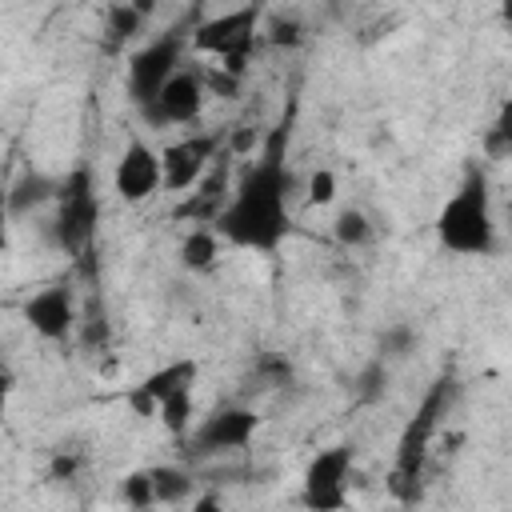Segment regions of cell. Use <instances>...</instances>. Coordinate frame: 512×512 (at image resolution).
Segmentation results:
<instances>
[{
	"mask_svg": "<svg viewBox=\"0 0 512 512\" xmlns=\"http://www.w3.org/2000/svg\"><path fill=\"white\" fill-rule=\"evenodd\" d=\"M12 244V208H8V188H0V256Z\"/></svg>",
	"mask_w": 512,
	"mask_h": 512,
	"instance_id": "cell-27",
	"label": "cell"
},
{
	"mask_svg": "<svg viewBox=\"0 0 512 512\" xmlns=\"http://www.w3.org/2000/svg\"><path fill=\"white\" fill-rule=\"evenodd\" d=\"M152 12V4H112L104 12V48L108 52H120L144 24V16Z\"/></svg>",
	"mask_w": 512,
	"mask_h": 512,
	"instance_id": "cell-17",
	"label": "cell"
},
{
	"mask_svg": "<svg viewBox=\"0 0 512 512\" xmlns=\"http://www.w3.org/2000/svg\"><path fill=\"white\" fill-rule=\"evenodd\" d=\"M336 200V172L332 168H316L308 176V204H332Z\"/></svg>",
	"mask_w": 512,
	"mask_h": 512,
	"instance_id": "cell-26",
	"label": "cell"
},
{
	"mask_svg": "<svg viewBox=\"0 0 512 512\" xmlns=\"http://www.w3.org/2000/svg\"><path fill=\"white\" fill-rule=\"evenodd\" d=\"M112 192L124 204H144L160 192V152L148 140H128L112 168Z\"/></svg>",
	"mask_w": 512,
	"mask_h": 512,
	"instance_id": "cell-12",
	"label": "cell"
},
{
	"mask_svg": "<svg viewBox=\"0 0 512 512\" xmlns=\"http://www.w3.org/2000/svg\"><path fill=\"white\" fill-rule=\"evenodd\" d=\"M20 312H24V324H28L40 340H48V344H64V340H72L76 328H80L76 296H72V288H64V284H48V288L32 292Z\"/></svg>",
	"mask_w": 512,
	"mask_h": 512,
	"instance_id": "cell-11",
	"label": "cell"
},
{
	"mask_svg": "<svg viewBox=\"0 0 512 512\" xmlns=\"http://www.w3.org/2000/svg\"><path fill=\"white\" fill-rule=\"evenodd\" d=\"M224 188H228V168H220V160L204 172V180L192 188V192H184V200L176 204V220H192V224H208L212 228V220L220 216V208H224Z\"/></svg>",
	"mask_w": 512,
	"mask_h": 512,
	"instance_id": "cell-14",
	"label": "cell"
},
{
	"mask_svg": "<svg viewBox=\"0 0 512 512\" xmlns=\"http://www.w3.org/2000/svg\"><path fill=\"white\" fill-rule=\"evenodd\" d=\"M72 472H76V460H72V456H56V460H52V480L72 476Z\"/></svg>",
	"mask_w": 512,
	"mask_h": 512,
	"instance_id": "cell-29",
	"label": "cell"
},
{
	"mask_svg": "<svg viewBox=\"0 0 512 512\" xmlns=\"http://www.w3.org/2000/svg\"><path fill=\"white\" fill-rule=\"evenodd\" d=\"M260 428L256 408L248 404H224L216 412H208L192 432H188V452L192 456H224L244 448Z\"/></svg>",
	"mask_w": 512,
	"mask_h": 512,
	"instance_id": "cell-10",
	"label": "cell"
},
{
	"mask_svg": "<svg viewBox=\"0 0 512 512\" xmlns=\"http://www.w3.org/2000/svg\"><path fill=\"white\" fill-rule=\"evenodd\" d=\"M352 392H356L360 404H376V400H384V392H388V364H384L380 356H372V360L356 372Z\"/></svg>",
	"mask_w": 512,
	"mask_h": 512,
	"instance_id": "cell-21",
	"label": "cell"
},
{
	"mask_svg": "<svg viewBox=\"0 0 512 512\" xmlns=\"http://www.w3.org/2000/svg\"><path fill=\"white\" fill-rule=\"evenodd\" d=\"M4 416H8V396L0 392V424H4Z\"/></svg>",
	"mask_w": 512,
	"mask_h": 512,
	"instance_id": "cell-31",
	"label": "cell"
},
{
	"mask_svg": "<svg viewBox=\"0 0 512 512\" xmlns=\"http://www.w3.org/2000/svg\"><path fill=\"white\" fill-rule=\"evenodd\" d=\"M452 392H456V384H452L448 376H440V380L424 392L420 408L412 412V420L404 424V432H400V440H396V460H392V472H388V492H392L400 504H416V500H420V476H424L432 440H436V432H440V420H444V412H448V404H452Z\"/></svg>",
	"mask_w": 512,
	"mask_h": 512,
	"instance_id": "cell-3",
	"label": "cell"
},
{
	"mask_svg": "<svg viewBox=\"0 0 512 512\" xmlns=\"http://www.w3.org/2000/svg\"><path fill=\"white\" fill-rule=\"evenodd\" d=\"M288 144H292V108L260 136V148L236 176L220 216L212 220V232L244 252L272 256L288 232H292V164H288Z\"/></svg>",
	"mask_w": 512,
	"mask_h": 512,
	"instance_id": "cell-1",
	"label": "cell"
},
{
	"mask_svg": "<svg viewBox=\"0 0 512 512\" xmlns=\"http://www.w3.org/2000/svg\"><path fill=\"white\" fill-rule=\"evenodd\" d=\"M56 176H48V172H40V168H24L12 184H8V208H12V220L16 216H24V212H36V208H44V204H52L56 200Z\"/></svg>",
	"mask_w": 512,
	"mask_h": 512,
	"instance_id": "cell-15",
	"label": "cell"
},
{
	"mask_svg": "<svg viewBox=\"0 0 512 512\" xmlns=\"http://www.w3.org/2000/svg\"><path fill=\"white\" fill-rule=\"evenodd\" d=\"M192 408H196V388H184V392L168 396V400L156 408V416H160V424H164L172 436H188V432H192Z\"/></svg>",
	"mask_w": 512,
	"mask_h": 512,
	"instance_id": "cell-20",
	"label": "cell"
},
{
	"mask_svg": "<svg viewBox=\"0 0 512 512\" xmlns=\"http://www.w3.org/2000/svg\"><path fill=\"white\" fill-rule=\"evenodd\" d=\"M436 240L452 256H496L500 228L492 212V188L480 160H472L456 184V192L436 212Z\"/></svg>",
	"mask_w": 512,
	"mask_h": 512,
	"instance_id": "cell-2",
	"label": "cell"
},
{
	"mask_svg": "<svg viewBox=\"0 0 512 512\" xmlns=\"http://www.w3.org/2000/svg\"><path fill=\"white\" fill-rule=\"evenodd\" d=\"M416 344H420V336H416V328L412 324H404V320H396V324H388L384 332H380V360L388 364V360H404L408 352H416Z\"/></svg>",
	"mask_w": 512,
	"mask_h": 512,
	"instance_id": "cell-22",
	"label": "cell"
},
{
	"mask_svg": "<svg viewBox=\"0 0 512 512\" xmlns=\"http://www.w3.org/2000/svg\"><path fill=\"white\" fill-rule=\"evenodd\" d=\"M120 500H124L132 512L152 508V476H148V468H132V472L120 476Z\"/></svg>",
	"mask_w": 512,
	"mask_h": 512,
	"instance_id": "cell-23",
	"label": "cell"
},
{
	"mask_svg": "<svg viewBox=\"0 0 512 512\" xmlns=\"http://www.w3.org/2000/svg\"><path fill=\"white\" fill-rule=\"evenodd\" d=\"M332 240L340 248H364L372 240V220L360 208H340L332 220Z\"/></svg>",
	"mask_w": 512,
	"mask_h": 512,
	"instance_id": "cell-19",
	"label": "cell"
},
{
	"mask_svg": "<svg viewBox=\"0 0 512 512\" xmlns=\"http://www.w3.org/2000/svg\"><path fill=\"white\" fill-rule=\"evenodd\" d=\"M224 136L220 132H188L160 148V188L184 196L204 180V172L220 160Z\"/></svg>",
	"mask_w": 512,
	"mask_h": 512,
	"instance_id": "cell-8",
	"label": "cell"
},
{
	"mask_svg": "<svg viewBox=\"0 0 512 512\" xmlns=\"http://www.w3.org/2000/svg\"><path fill=\"white\" fill-rule=\"evenodd\" d=\"M508 152H512V108L504 104L500 116H496V124L484 136V156L488 160H508Z\"/></svg>",
	"mask_w": 512,
	"mask_h": 512,
	"instance_id": "cell-25",
	"label": "cell"
},
{
	"mask_svg": "<svg viewBox=\"0 0 512 512\" xmlns=\"http://www.w3.org/2000/svg\"><path fill=\"white\" fill-rule=\"evenodd\" d=\"M96 228H100V192L92 180L88 164H76L68 176H60L56 184V200H52V220H48V240L64 252V256H88L96 244Z\"/></svg>",
	"mask_w": 512,
	"mask_h": 512,
	"instance_id": "cell-4",
	"label": "cell"
},
{
	"mask_svg": "<svg viewBox=\"0 0 512 512\" xmlns=\"http://www.w3.org/2000/svg\"><path fill=\"white\" fill-rule=\"evenodd\" d=\"M260 16H264L260 4H244V8L216 12V16L200 20V24H192L188 48L200 52V56L220 60V64H216L220 72L244 80L248 60H252L256 48H260Z\"/></svg>",
	"mask_w": 512,
	"mask_h": 512,
	"instance_id": "cell-5",
	"label": "cell"
},
{
	"mask_svg": "<svg viewBox=\"0 0 512 512\" xmlns=\"http://www.w3.org/2000/svg\"><path fill=\"white\" fill-rule=\"evenodd\" d=\"M260 36H264L272 48H288V52H292V48H300V44H304V20H300V16H284V12H280V16H272V20H268V32H260Z\"/></svg>",
	"mask_w": 512,
	"mask_h": 512,
	"instance_id": "cell-24",
	"label": "cell"
},
{
	"mask_svg": "<svg viewBox=\"0 0 512 512\" xmlns=\"http://www.w3.org/2000/svg\"><path fill=\"white\" fill-rule=\"evenodd\" d=\"M204 104H208L204 68H188V64H184V68L160 88V96H156L140 116H144L152 128H188V124L200 120Z\"/></svg>",
	"mask_w": 512,
	"mask_h": 512,
	"instance_id": "cell-9",
	"label": "cell"
},
{
	"mask_svg": "<svg viewBox=\"0 0 512 512\" xmlns=\"http://www.w3.org/2000/svg\"><path fill=\"white\" fill-rule=\"evenodd\" d=\"M352 472H356V448L352 444L320 448L300 476V508L304 512H344Z\"/></svg>",
	"mask_w": 512,
	"mask_h": 512,
	"instance_id": "cell-7",
	"label": "cell"
},
{
	"mask_svg": "<svg viewBox=\"0 0 512 512\" xmlns=\"http://www.w3.org/2000/svg\"><path fill=\"white\" fill-rule=\"evenodd\" d=\"M184 52H188V32L180 28H168L160 36H152L144 48H136L128 56V72H124V92L132 100L136 112H144L160 88L184 68Z\"/></svg>",
	"mask_w": 512,
	"mask_h": 512,
	"instance_id": "cell-6",
	"label": "cell"
},
{
	"mask_svg": "<svg viewBox=\"0 0 512 512\" xmlns=\"http://www.w3.org/2000/svg\"><path fill=\"white\" fill-rule=\"evenodd\" d=\"M152 476V508H172L192 496V472L184 464H156L148 468Z\"/></svg>",
	"mask_w": 512,
	"mask_h": 512,
	"instance_id": "cell-16",
	"label": "cell"
},
{
	"mask_svg": "<svg viewBox=\"0 0 512 512\" xmlns=\"http://www.w3.org/2000/svg\"><path fill=\"white\" fill-rule=\"evenodd\" d=\"M188 512H224V500L216 496V492H200L196 500H192V508Z\"/></svg>",
	"mask_w": 512,
	"mask_h": 512,
	"instance_id": "cell-28",
	"label": "cell"
},
{
	"mask_svg": "<svg viewBox=\"0 0 512 512\" xmlns=\"http://www.w3.org/2000/svg\"><path fill=\"white\" fill-rule=\"evenodd\" d=\"M176 256H180V264H184L188 272H208V268L216 264V256H220V236H216L212 228L200 224V228L184 232Z\"/></svg>",
	"mask_w": 512,
	"mask_h": 512,
	"instance_id": "cell-18",
	"label": "cell"
},
{
	"mask_svg": "<svg viewBox=\"0 0 512 512\" xmlns=\"http://www.w3.org/2000/svg\"><path fill=\"white\" fill-rule=\"evenodd\" d=\"M196 376H200V364H196L192 356L168 360V364H160L156 372H148V376L128 392V404H132L140 416H156V408H160L168 396H176V392H184V388H196Z\"/></svg>",
	"mask_w": 512,
	"mask_h": 512,
	"instance_id": "cell-13",
	"label": "cell"
},
{
	"mask_svg": "<svg viewBox=\"0 0 512 512\" xmlns=\"http://www.w3.org/2000/svg\"><path fill=\"white\" fill-rule=\"evenodd\" d=\"M12 384H16V376H12V368L0 360V392H4V396H12Z\"/></svg>",
	"mask_w": 512,
	"mask_h": 512,
	"instance_id": "cell-30",
	"label": "cell"
}]
</instances>
